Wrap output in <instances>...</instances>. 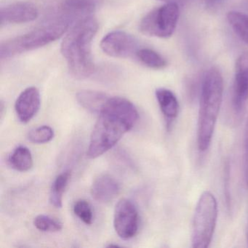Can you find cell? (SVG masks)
Listing matches in <instances>:
<instances>
[{
  "instance_id": "8992f818",
  "label": "cell",
  "mask_w": 248,
  "mask_h": 248,
  "mask_svg": "<svg viewBox=\"0 0 248 248\" xmlns=\"http://www.w3.org/2000/svg\"><path fill=\"white\" fill-rule=\"evenodd\" d=\"M179 16L178 4L166 3L155 8L141 20L140 31L149 37L169 38L176 29Z\"/></svg>"
},
{
  "instance_id": "603a6c76",
  "label": "cell",
  "mask_w": 248,
  "mask_h": 248,
  "mask_svg": "<svg viewBox=\"0 0 248 248\" xmlns=\"http://www.w3.org/2000/svg\"><path fill=\"white\" fill-rule=\"evenodd\" d=\"M245 177L247 185L248 186V127L245 135Z\"/></svg>"
},
{
  "instance_id": "5b68a950",
  "label": "cell",
  "mask_w": 248,
  "mask_h": 248,
  "mask_svg": "<svg viewBox=\"0 0 248 248\" xmlns=\"http://www.w3.org/2000/svg\"><path fill=\"white\" fill-rule=\"evenodd\" d=\"M217 217L216 197L210 191H204L199 199L193 218V248H207L210 246L216 229Z\"/></svg>"
},
{
  "instance_id": "7a4b0ae2",
  "label": "cell",
  "mask_w": 248,
  "mask_h": 248,
  "mask_svg": "<svg viewBox=\"0 0 248 248\" xmlns=\"http://www.w3.org/2000/svg\"><path fill=\"white\" fill-rule=\"evenodd\" d=\"M98 30L97 20L88 17L73 24L62 41L61 52L75 79H87L95 71L92 43Z\"/></svg>"
},
{
  "instance_id": "7402d4cb",
  "label": "cell",
  "mask_w": 248,
  "mask_h": 248,
  "mask_svg": "<svg viewBox=\"0 0 248 248\" xmlns=\"http://www.w3.org/2000/svg\"><path fill=\"white\" fill-rule=\"evenodd\" d=\"M74 213L85 224H92L93 221V213L91 204L86 200H80L77 201L74 205Z\"/></svg>"
},
{
  "instance_id": "d6986e66",
  "label": "cell",
  "mask_w": 248,
  "mask_h": 248,
  "mask_svg": "<svg viewBox=\"0 0 248 248\" xmlns=\"http://www.w3.org/2000/svg\"><path fill=\"white\" fill-rule=\"evenodd\" d=\"M136 56L142 63L151 69H161L167 66L166 60L159 53L152 49H139Z\"/></svg>"
},
{
  "instance_id": "ba28073f",
  "label": "cell",
  "mask_w": 248,
  "mask_h": 248,
  "mask_svg": "<svg viewBox=\"0 0 248 248\" xmlns=\"http://www.w3.org/2000/svg\"><path fill=\"white\" fill-rule=\"evenodd\" d=\"M248 101V55L243 54L236 62L232 92V110L238 119H241L245 114Z\"/></svg>"
},
{
  "instance_id": "cb8c5ba5",
  "label": "cell",
  "mask_w": 248,
  "mask_h": 248,
  "mask_svg": "<svg viewBox=\"0 0 248 248\" xmlns=\"http://www.w3.org/2000/svg\"><path fill=\"white\" fill-rule=\"evenodd\" d=\"M162 2H165V3H175L179 4L182 3V2H186V0H160Z\"/></svg>"
},
{
  "instance_id": "9c48e42d",
  "label": "cell",
  "mask_w": 248,
  "mask_h": 248,
  "mask_svg": "<svg viewBox=\"0 0 248 248\" xmlns=\"http://www.w3.org/2000/svg\"><path fill=\"white\" fill-rule=\"evenodd\" d=\"M139 216L135 204L130 200L122 199L114 210V226L119 236L130 239L139 230Z\"/></svg>"
},
{
  "instance_id": "52a82bcc",
  "label": "cell",
  "mask_w": 248,
  "mask_h": 248,
  "mask_svg": "<svg viewBox=\"0 0 248 248\" xmlns=\"http://www.w3.org/2000/svg\"><path fill=\"white\" fill-rule=\"evenodd\" d=\"M95 8L94 0H62L49 13L46 19L60 20L71 25L92 16Z\"/></svg>"
},
{
  "instance_id": "7c38bea8",
  "label": "cell",
  "mask_w": 248,
  "mask_h": 248,
  "mask_svg": "<svg viewBox=\"0 0 248 248\" xmlns=\"http://www.w3.org/2000/svg\"><path fill=\"white\" fill-rule=\"evenodd\" d=\"M41 100L38 89L30 87L24 90L16 101L15 108L17 117L23 123L30 122L40 108Z\"/></svg>"
},
{
  "instance_id": "4fadbf2b",
  "label": "cell",
  "mask_w": 248,
  "mask_h": 248,
  "mask_svg": "<svg viewBox=\"0 0 248 248\" xmlns=\"http://www.w3.org/2000/svg\"><path fill=\"white\" fill-rule=\"evenodd\" d=\"M120 188L117 180L108 175H98L92 184L91 194L96 201L107 203L112 201L120 193Z\"/></svg>"
},
{
  "instance_id": "d4e9b609",
  "label": "cell",
  "mask_w": 248,
  "mask_h": 248,
  "mask_svg": "<svg viewBox=\"0 0 248 248\" xmlns=\"http://www.w3.org/2000/svg\"><path fill=\"white\" fill-rule=\"evenodd\" d=\"M206 1H207L209 4H210V5H219V4L225 2L226 0H206Z\"/></svg>"
},
{
  "instance_id": "30bf717a",
  "label": "cell",
  "mask_w": 248,
  "mask_h": 248,
  "mask_svg": "<svg viewBox=\"0 0 248 248\" xmlns=\"http://www.w3.org/2000/svg\"><path fill=\"white\" fill-rule=\"evenodd\" d=\"M101 47L108 56L120 59L131 57L139 50L137 40L128 33L114 31L101 40Z\"/></svg>"
},
{
  "instance_id": "277c9868",
  "label": "cell",
  "mask_w": 248,
  "mask_h": 248,
  "mask_svg": "<svg viewBox=\"0 0 248 248\" xmlns=\"http://www.w3.org/2000/svg\"><path fill=\"white\" fill-rule=\"evenodd\" d=\"M70 24L60 20L46 19V22L30 32L2 42L0 46L1 59L47 46L60 38L69 30Z\"/></svg>"
},
{
  "instance_id": "44dd1931",
  "label": "cell",
  "mask_w": 248,
  "mask_h": 248,
  "mask_svg": "<svg viewBox=\"0 0 248 248\" xmlns=\"http://www.w3.org/2000/svg\"><path fill=\"white\" fill-rule=\"evenodd\" d=\"M54 138V130L50 126L43 125L30 130L28 139L30 141L37 144L50 142Z\"/></svg>"
},
{
  "instance_id": "2e32d148",
  "label": "cell",
  "mask_w": 248,
  "mask_h": 248,
  "mask_svg": "<svg viewBox=\"0 0 248 248\" xmlns=\"http://www.w3.org/2000/svg\"><path fill=\"white\" fill-rule=\"evenodd\" d=\"M8 163L14 169L20 172L30 170L33 165L32 155L28 148L19 146L8 156Z\"/></svg>"
},
{
  "instance_id": "3957f363",
  "label": "cell",
  "mask_w": 248,
  "mask_h": 248,
  "mask_svg": "<svg viewBox=\"0 0 248 248\" xmlns=\"http://www.w3.org/2000/svg\"><path fill=\"white\" fill-rule=\"evenodd\" d=\"M223 94V77L216 68H211L202 85L197 127V146L200 152L207 150L216 127Z\"/></svg>"
},
{
  "instance_id": "ffe728a7",
  "label": "cell",
  "mask_w": 248,
  "mask_h": 248,
  "mask_svg": "<svg viewBox=\"0 0 248 248\" xmlns=\"http://www.w3.org/2000/svg\"><path fill=\"white\" fill-rule=\"evenodd\" d=\"M34 225L38 230L44 232H57L62 229V223L59 220L46 215L37 216Z\"/></svg>"
},
{
  "instance_id": "ac0fdd59",
  "label": "cell",
  "mask_w": 248,
  "mask_h": 248,
  "mask_svg": "<svg viewBox=\"0 0 248 248\" xmlns=\"http://www.w3.org/2000/svg\"><path fill=\"white\" fill-rule=\"evenodd\" d=\"M71 172L65 171L55 179L50 190V202L56 208H61L63 204V195L70 179Z\"/></svg>"
},
{
  "instance_id": "5bb4252c",
  "label": "cell",
  "mask_w": 248,
  "mask_h": 248,
  "mask_svg": "<svg viewBox=\"0 0 248 248\" xmlns=\"http://www.w3.org/2000/svg\"><path fill=\"white\" fill-rule=\"evenodd\" d=\"M161 111L168 121L172 122L178 117L179 103L175 94L166 88H158L155 92Z\"/></svg>"
},
{
  "instance_id": "e0dca14e",
  "label": "cell",
  "mask_w": 248,
  "mask_h": 248,
  "mask_svg": "<svg viewBox=\"0 0 248 248\" xmlns=\"http://www.w3.org/2000/svg\"><path fill=\"white\" fill-rule=\"evenodd\" d=\"M227 20L235 34L248 46V15L238 11H230Z\"/></svg>"
},
{
  "instance_id": "9a60e30c",
  "label": "cell",
  "mask_w": 248,
  "mask_h": 248,
  "mask_svg": "<svg viewBox=\"0 0 248 248\" xmlns=\"http://www.w3.org/2000/svg\"><path fill=\"white\" fill-rule=\"evenodd\" d=\"M76 98L79 105L87 111L99 114L109 98L104 93L85 90L78 92Z\"/></svg>"
},
{
  "instance_id": "8fae6325",
  "label": "cell",
  "mask_w": 248,
  "mask_h": 248,
  "mask_svg": "<svg viewBox=\"0 0 248 248\" xmlns=\"http://www.w3.org/2000/svg\"><path fill=\"white\" fill-rule=\"evenodd\" d=\"M39 11L34 4L18 2L2 6L0 10L1 27L8 24H25L37 19Z\"/></svg>"
},
{
  "instance_id": "484cf974",
  "label": "cell",
  "mask_w": 248,
  "mask_h": 248,
  "mask_svg": "<svg viewBox=\"0 0 248 248\" xmlns=\"http://www.w3.org/2000/svg\"><path fill=\"white\" fill-rule=\"evenodd\" d=\"M4 109H5V106H4L3 102H1V117H3Z\"/></svg>"
},
{
  "instance_id": "6da1fadb",
  "label": "cell",
  "mask_w": 248,
  "mask_h": 248,
  "mask_svg": "<svg viewBox=\"0 0 248 248\" xmlns=\"http://www.w3.org/2000/svg\"><path fill=\"white\" fill-rule=\"evenodd\" d=\"M139 119L133 103L120 97L109 98L102 110L91 136L87 155L95 159L114 147Z\"/></svg>"
}]
</instances>
